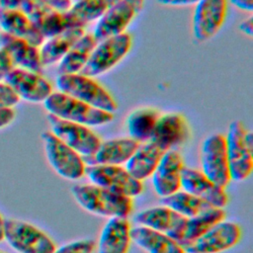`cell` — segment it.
<instances>
[{"mask_svg":"<svg viewBox=\"0 0 253 253\" xmlns=\"http://www.w3.org/2000/svg\"><path fill=\"white\" fill-rule=\"evenodd\" d=\"M76 203L86 211L102 217H126L133 208L132 198L94 184H76L71 188Z\"/></svg>","mask_w":253,"mask_h":253,"instance_id":"obj_1","label":"cell"},{"mask_svg":"<svg viewBox=\"0 0 253 253\" xmlns=\"http://www.w3.org/2000/svg\"><path fill=\"white\" fill-rule=\"evenodd\" d=\"M43 106L47 114L87 126H104L114 120L112 113L96 109L59 91L52 92Z\"/></svg>","mask_w":253,"mask_h":253,"instance_id":"obj_2","label":"cell"},{"mask_svg":"<svg viewBox=\"0 0 253 253\" xmlns=\"http://www.w3.org/2000/svg\"><path fill=\"white\" fill-rule=\"evenodd\" d=\"M56 86L59 92L96 109L112 114L118 109V103L114 97L94 77L82 73L59 74L56 78Z\"/></svg>","mask_w":253,"mask_h":253,"instance_id":"obj_3","label":"cell"},{"mask_svg":"<svg viewBox=\"0 0 253 253\" xmlns=\"http://www.w3.org/2000/svg\"><path fill=\"white\" fill-rule=\"evenodd\" d=\"M226 152L231 181L248 179L253 170V133L240 121H233L225 135Z\"/></svg>","mask_w":253,"mask_h":253,"instance_id":"obj_4","label":"cell"},{"mask_svg":"<svg viewBox=\"0 0 253 253\" xmlns=\"http://www.w3.org/2000/svg\"><path fill=\"white\" fill-rule=\"evenodd\" d=\"M4 240L18 253H52L54 241L43 230L24 220H5Z\"/></svg>","mask_w":253,"mask_h":253,"instance_id":"obj_5","label":"cell"},{"mask_svg":"<svg viewBox=\"0 0 253 253\" xmlns=\"http://www.w3.org/2000/svg\"><path fill=\"white\" fill-rule=\"evenodd\" d=\"M44 153L50 167L63 179L77 181L85 175L83 157L57 138L50 130L42 133Z\"/></svg>","mask_w":253,"mask_h":253,"instance_id":"obj_6","label":"cell"},{"mask_svg":"<svg viewBox=\"0 0 253 253\" xmlns=\"http://www.w3.org/2000/svg\"><path fill=\"white\" fill-rule=\"evenodd\" d=\"M131 45L132 38L126 32L97 42L80 73L96 77L108 72L127 55Z\"/></svg>","mask_w":253,"mask_h":253,"instance_id":"obj_7","label":"cell"},{"mask_svg":"<svg viewBox=\"0 0 253 253\" xmlns=\"http://www.w3.org/2000/svg\"><path fill=\"white\" fill-rule=\"evenodd\" d=\"M201 171L215 185L225 189L230 183L225 136L211 134L204 139L200 153Z\"/></svg>","mask_w":253,"mask_h":253,"instance_id":"obj_8","label":"cell"},{"mask_svg":"<svg viewBox=\"0 0 253 253\" xmlns=\"http://www.w3.org/2000/svg\"><path fill=\"white\" fill-rule=\"evenodd\" d=\"M85 175L91 184L129 198L137 197L143 191L142 182L122 165H87Z\"/></svg>","mask_w":253,"mask_h":253,"instance_id":"obj_9","label":"cell"},{"mask_svg":"<svg viewBox=\"0 0 253 253\" xmlns=\"http://www.w3.org/2000/svg\"><path fill=\"white\" fill-rule=\"evenodd\" d=\"M242 229L234 221L221 220L184 247L185 253H222L241 240Z\"/></svg>","mask_w":253,"mask_h":253,"instance_id":"obj_10","label":"cell"},{"mask_svg":"<svg viewBox=\"0 0 253 253\" xmlns=\"http://www.w3.org/2000/svg\"><path fill=\"white\" fill-rule=\"evenodd\" d=\"M50 131L83 158L92 155L101 143L100 137L87 126L68 122L47 114Z\"/></svg>","mask_w":253,"mask_h":253,"instance_id":"obj_11","label":"cell"},{"mask_svg":"<svg viewBox=\"0 0 253 253\" xmlns=\"http://www.w3.org/2000/svg\"><path fill=\"white\" fill-rule=\"evenodd\" d=\"M228 0H201L194 9L192 32L196 41L207 42L221 29L227 13Z\"/></svg>","mask_w":253,"mask_h":253,"instance_id":"obj_12","label":"cell"},{"mask_svg":"<svg viewBox=\"0 0 253 253\" xmlns=\"http://www.w3.org/2000/svg\"><path fill=\"white\" fill-rule=\"evenodd\" d=\"M18 10L28 16L44 40L71 29L65 12L57 11L40 0H21Z\"/></svg>","mask_w":253,"mask_h":253,"instance_id":"obj_13","label":"cell"},{"mask_svg":"<svg viewBox=\"0 0 253 253\" xmlns=\"http://www.w3.org/2000/svg\"><path fill=\"white\" fill-rule=\"evenodd\" d=\"M19 99L30 103H43L52 93L51 84L41 73L15 67L4 80Z\"/></svg>","mask_w":253,"mask_h":253,"instance_id":"obj_14","label":"cell"},{"mask_svg":"<svg viewBox=\"0 0 253 253\" xmlns=\"http://www.w3.org/2000/svg\"><path fill=\"white\" fill-rule=\"evenodd\" d=\"M184 167L183 158L177 150L164 152L151 175L152 187L156 195L164 198L181 190V175Z\"/></svg>","mask_w":253,"mask_h":253,"instance_id":"obj_15","label":"cell"},{"mask_svg":"<svg viewBox=\"0 0 253 253\" xmlns=\"http://www.w3.org/2000/svg\"><path fill=\"white\" fill-rule=\"evenodd\" d=\"M181 190L203 200L213 208L223 209L228 203L225 189L212 183L201 170L184 167L181 175Z\"/></svg>","mask_w":253,"mask_h":253,"instance_id":"obj_16","label":"cell"},{"mask_svg":"<svg viewBox=\"0 0 253 253\" xmlns=\"http://www.w3.org/2000/svg\"><path fill=\"white\" fill-rule=\"evenodd\" d=\"M189 137L190 126L186 118L179 113H168L159 116L150 140L166 152L183 145Z\"/></svg>","mask_w":253,"mask_h":253,"instance_id":"obj_17","label":"cell"},{"mask_svg":"<svg viewBox=\"0 0 253 253\" xmlns=\"http://www.w3.org/2000/svg\"><path fill=\"white\" fill-rule=\"evenodd\" d=\"M137 11L127 0H120L114 4L99 20L94 28L93 37L97 42L126 33Z\"/></svg>","mask_w":253,"mask_h":253,"instance_id":"obj_18","label":"cell"},{"mask_svg":"<svg viewBox=\"0 0 253 253\" xmlns=\"http://www.w3.org/2000/svg\"><path fill=\"white\" fill-rule=\"evenodd\" d=\"M187 217L182 216L166 206H158L139 211L134 216L138 225L163 233L177 241Z\"/></svg>","mask_w":253,"mask_h":253,"instance_id":"obj_19","label":"cell"},{"mask_svg":"<svg viewBox=\"0 0 253 253\" xmlns=\"http://www.w3.org/2000/svg\"><path fill=\"white\" fill-rule=\"evenodd\" d=\"M140 143L130 137L101 141L97 150L84 157L86 165H123L130 158Z\"/></svg>","mask_w":253,"mask_h":253,"instance_id":"obj_20","label":"cell"},{"mask_svg":"<svg viewBox=\"0 0 253 253\" xmlns=\"http://www.w3.org/2000/svg\"><path fill=\"white\" fill-rule=\"evenodd\" d=\"M130 228L126 217L109 218L100 232L97 253H128Z\"/></svg>","mask_w":253,"mask_h":253,"instance_id":"obj_21","label":"cell"},{"mask_svg":"<svg viewBox=\"0 0 253 253\" xmlns=\"http://www.w3.org/2000/svg\"><path fill=\"white\" fill-rule=\"evenodd\" d=\"M0 48L9 54L15 67L38 73L42 70L39 47L29 42L0 32Z\"/></svg>","mask_w":253,"mask_h":253,"instance_id":"obj_22","label":"cell"},{"mask_svg":"<svg viewBox=\"0 0 253 253\" xmlns=\"http://www.w3.org/2000/svg\"><path fill=\"white\" fill-rule=\"evenodd\" d=\"M0 28L2 32L23 39L38 47L44 42L33 22L20 10L0 8Z\"/></svg>","mask_w":253,"mask_h":253,"instance_id":"obj_23","label":"cell"},{"mask_svg":"<svg viewBox=\"0 0 253 253\" xmlns=\"http://www.w3.org/2000/svg\"><path fill=\"white\" fill-rule=\"evenodd\" d=\"M130 239L146 253H185L184 247L169 235L145 226L131 227Z\"/></svg>","mask_w":253,"mask_h":253,"instance_id":"obj_24","label":"cell"},{"mask_svg":"<svg viewBox=\"0 0 253 253\" xmlns=\"http://www.w3.org/2000/svg\"><path fill=\"white\" fill-rule=\"evenodd\" d=\"M164 152L152 140L140 143L126 162L125 168L133 178L142 182L151 177Z\"/></svg>","mask_w":253,"mask_h":253,"instance_id":"obj_25","label":"cell"},{"mask_svg":"<svg viewBox=\"0 0 253 253\" xmlns=\"http://www.w3.org/2000/svg\"><path fill=\"white\" fill-rule=\"evenodd\" d=\"M84 34L85 29L83 28H71L43 42L39 48L42 67L59 62Z\"/></svg>","mask_w":253,"mask_h":253,"instance_id":"obj_26","label":"cell"},{"mask_svg":"<svg viewBox=\"0 0 253 253\" xmlns=\"http://www.w3.org/2000/svg\"><path fill=\"white\" fill-rule=\"evenodd\" d=\"M120 0H76L65 12L71 28H83L99 20Z\"/></svg>","mask_w":253,"mask_h":253,"instance_id":"obj_27","label":"cell"},{"mask_svg":"<svg viewBox=\"0 0 253 253\" xmlns=\"http://www.w3.org/2000/svg\"><path fill=\"white\" fill-rule=\"evenodd\" d=\"M223 219H225V211L223 209L213 207L193 217H189L185 221L177 242L185 247Z\"/></svg>","mask_w":253,"mask_h":253,"instance_id":"obj_28","label":"cell"},{"mask_svg":"<svg viewBox=\"0 0 253 253\" xmlns=\"http://www.w3.org/2000/svg\"><path fill=\"white\" fill-rule=\"evenodd\" d=\"M96 44L97 41L92 34H84L58 62V74L80 73Z\"/></svg>","mask_w":253,"mask_h":253,"instance_id":"obj_29","label":"cell"},{"mask_svg":"<svg viewBox=\"0 0 253 253\" xmlns=\"http://www.w3.org/2000/svg\"><path fill=\"white\" fill-rule=\"evenodd\" d=\"M159 116L158 111L152 108L133 110L126 120V126L129 137L138 143L150 140Z\"/></svg>","mask_w":253,"mask_h":253,"instance_id":"obj_30","label":"cell"},{"mask_svg":"<svg viewBox=\"0 0 253 253\" xmlns=\"http://www.w3.org/2000/svg\"><path fill=\"white\" fill-rule=\"evenodd\" d=\"M161 204L187 218L193 217L211 208L208 203L183 190L161 198Z\"/></svg>","mask_w":253,"mask_h":253,"instance_id":"obj_31","label":"cell"},{"mask_svg":"<svg viewBox=\"0 0 253 253\" xmlns=\"http://www.w3.org/2000/svg\"><path fill=\"white\" fill-rule=\"evenodd\" d=\"M96 243L91 238L79 239L68 242L58 248H55L52 253H93Z\"/></svg>","mask_w":253,"mask_h":253,"instance_id":"obj_32","label":"cell"},{"mask_svg":"<svg viewBox=\"0 0 253 253\" xmlns=\"http://www.w3.org/2000/svg\"><path fill=\"white\" fill-rule=\"evenodd\" d=\"M20 99L5 82H0V107L13 108L19 103Z\"/></svg>","mask_w":253,"mask_h":253,"instance_id":"obj_33","label":"cell"},{"mask_svg":"<svg viewBox=\"0 0 253 253\" xmlns=\"http://www.w3.org/2000/svg\"><path fill=\"white\" fill-rule=\"evenodd\" d=\"M15 68L9 54L0 48V82H4L7 75Z\"/></svg>","mask_w":253,"mask_h":253,"instance_id":"obj_34","label":"cell"},{"mask_svg":"<svg viewBox=\"0 0 253 253\" xmlns=\"http://www.w3.org/2000/svg\"><path fill=\"white\" fill-rule=\"evenodd\" d=\"M16 118V112L13 108H1L0 107V129L8 126L14 122Z\"/></svg>","mask_w":253,"mask_h":253,"instance_id":"obj_35","label":"cell"},{"mask_svg":"<svg viewBox=\"0 0 253 253\" xmlns=\"http://www.w3.org/2000/svg\"><path fill=\"white\" fill-rule=\"evenodd\" d=\"M40 1L60 12H66L72 5L71 0H40Z\"/></svg>","mask_w":253,"mask_h":253,"instance_id":"obj_36","label":"cell"},{"mask_svg":"<svg viewBox=\"0 0 253 253\" xmlns=\"http://www.w3.org/2000/svg\"><path fill=\"white\" fill-rule=\"evenodd\" d=\"M229 3L238 10L249 13L253 12V0H229Z\"/></svg>","mask_w":253,"mask_h":253,"instance_id":"obj_37","label":"cell"},{"mask_svg":"<svg viewBox=\"0 0 253 253\" xmlns=\"http://www.w3.org/2000/svg\"><path fill=\"white\" fill-rule=\"evenodd\" d=\"M158 4L163 6H188V5H196L201 0H156Z\"/></svg>","mask_w":253,"mask_h":253,"instance_id":"obj_38","label":"cell"},{"mask_svg":"<svg viewBox=\"0 0 253 253\" xmlns=\"http://www.w3.org/2000/svg\"><path fill=\"white\" fill-rule=\"evenodd\" d=\"M239 29L244 35H246L248 37H252L253 36V18H252V16H249L248 18L243 20L239 25Z\"/></svg>","mask_w":253,"mask_h":253,"instance_id":"obj_39","label":"cell"},{"mask_svg":"<svg viewBox=\"0 0 253 253\" xmlns=\"http://www.w3.org/2000/svg\"><path fill=\"white\" fill-rule=\"evenodd\" d=\"M21 0H0V8L4 9H19Z\"/></svg>","mask_w":253,"mask_h":253,"instance_id":"obj_40","label":"cell"},{"mask_svg":"<svg viewBox=\"0 0 253 253\" xmlns=\"http://www.w3.org/2000/svg\"><path fill=\"white\" fill-rule=\"evenodd\" d=\"M4 235H5V219L0 213V242L4 241Z\"/></svg>","mask_w":253,"mask_h":253,"instance_id":"obj_41","label":"cell"},{"mask_svg":"<svg viewBox=\"0 0 253 253\" xmlns=\"http://www.w3.org/2000/svg\"><path fill=\"white\" fill-rule=\"evenodd\" d=\"M129 3H131L133 5V7L135 8V10L137 11V13L142 9L143 7V2L144 0H127Z\"/></svg>","mask_w":253,"mask_h":253,"instance_id":"obj_42","label":"cell"},{"mask_svg":"<svg viewBox=\"0 0 253 253\" xmlns=\"http://www.w3.org/2000/svg\"><path fill=\"white\" fill-rule=\"evenodd\" d=\"M0 253H3V252H1V251H0Z\"/></svg>","mask_w":253,"mask_h":253,"instance_id":"obj_43","label":"cell"},{"mask_svg":"<svg viewBox=\"0 0 253 253\" xmlns=\"http://www.w3.org/2000/svg\"><path fill=\"white\" fill-rule=\"evenodd\" d=\"M71 1H74V0H71Z\"/></svg>","mask_w":253,"mask_h":253,"instance_id":"obj_44","label":"cell"},{"mask_svg":"<svg viewBox=\"0 0 253 253\" xmlns=\"http://www.w3.org/2000/svg\"><path fill=\"white\" fill-rule=\"evenodd\" d=\"M74 1H76V0H74Z\"/></svg>","mask_w":253,"mask_h":253,"instance_id":"obj_45","label":"cell"}]
</instances>
